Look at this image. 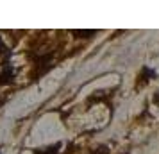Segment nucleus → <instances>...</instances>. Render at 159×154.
<instances>
[{"label": "nucleus", "instance_id": "7ed1b4c3", "mask_svg": "<svg viewBox=\"0 0 159 154\" xmlns=\"http://www.w3.org/2000/svg\"><path fill=\"white\" fill-rule=\"evenodd\" d=\"M73 34L77 38H91L97 34V30H73Z\"/></svg>", "mask_w": 159, "mask_h": 154}, {"label": "nucleus", "instance_id": "423d86ee", "mask_svg": "<svg viewBox=\"0 0 159 154\" xmlns=\"http://www.w3.org/2000/svg\"><path fill=\"white\" fill-rule=\"evenodd\" d=\"M152 100H154V104H157V106H159V91L154 93V99H152Z\"/></svg>", "mask_w": 159, "mask_h": 154}, {"label": "nucleus", "instance_id": "f03ea898", "mask_svg": "<svg viewBox=\"0 0 159 154\" xmlns=\"http://www.w3.org/2000/svg\"><path fill=\"white\" fill-rule=\"evenodd\" d=\"M59 149H61V143H56V145L45 147V149H36L32 154H59Z\"/></svg>", "mask_w": 159, "mask_h": 154}, {"label": "nucleus", "instance_id": "39448f33", "mask_svg": "<svg viewBox=\"0 0 159 154\" xmlns=\"http://www.w3.org/2000/svg\"><path fill=\"white\" fill-rule=\"evenodd\" d=\"M7 54H9L7 47H6V43H4L2 38H0V58H2V56H7Z\"/></svg>", "mask_w": 159, "mask_h": 154}, {"label": "nucleus", "instance_id": "f257e3e1", "mask_svg": "<svg viewBox=\"0 0 159 154\" xmlns=\"http://www.w3.org/2000/svg\"><path fill=\"white\" fill-rule=\"evenodd\" d=\"M154 75H156V73H154V70H150V68H147V66H145L143 70H141V73H139V81H138V86H141V84H147V82L150 81L152 77H154Z\"/></svg>", "mask_w": 159, "mask_h": 154}, {"label": "nucleus", "instance_id": "20e7f679", "mask_svg": "<svg viewBox=\"0 0 159 154\" xmlns=\"http://www.w3.org/2000/svg\"><path fill=\"white\" fill-rule=\"evenodd\" d=\"M91 154H109V149L106 145H102V147H97L95 151H91Z\"/></svg>", "mask_w": 159, "mask_h": 154}]
</instances>
